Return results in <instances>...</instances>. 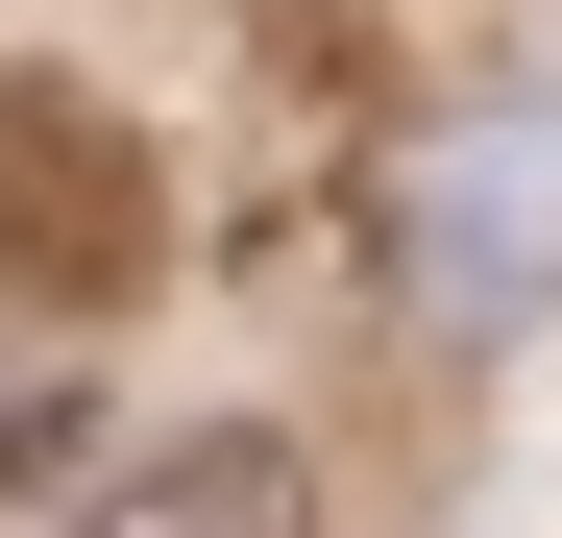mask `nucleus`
Segmentation results:
<instances>
[{
    "mask_svg": "<svg viewBox=\"0 0 562 538\" xmlns=\"http://www.w3.org/2000/svg\"><path fill=\"white\" fill-rule=\"evenodd\" d=\"M318 25H342V0H318Z\"/></svg>",
    "mask_w": 562,
    "mask_h": 538,
    "instance_id": "4",
    "label": "nucleus"
},
{
    "mask_svg": "<svg viewBox=\"0 0 562 538\" xmlns=\"http://www.w3.org/2000/svg\"><path fill=\"white\" fill-rule=\"evenodd\" d=\"M416 294H440V318H538V294H562V99L464 123V147L416 171Z\"/></svg>",
    "mask_w": 562,
    "mask_h": 538,
    "instance_id": "2",
    "label": "nucleus"
},
{
    "mask_svg": "<svg viewBox=\"0 0 562 538\" xmlns=\"http://www.w3.org/2000/svg\"><path fill=\"white\" fill-rule=\"evenodd\" d=\"M171 245V171L99 74H0V318H123Z\"/></svg>",
    "mask_w": 562,
    "mask_h": 538,
    "instance_id": "1",
    "label": "nucleus"
},
{
    "mask_svg": "<svg viewBox=\"0 0 562 538\" xmlns=\"http://www.w3.org/2000/svg\"><path fill=\"white\" fill-rule=\"evenodd\" d=\"M99 538H294V466H269V440L221 416V440H171V466H147Z\"/></svg>",
    "mask_w": 562,
    "mask_h": 538,
    "instance_id": "3",
    "label": "nucleus"
}]
</instances>
